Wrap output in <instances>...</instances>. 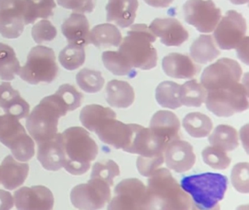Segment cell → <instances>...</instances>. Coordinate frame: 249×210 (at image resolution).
<instances>
[{"label":"cell","instance_id":"26","mask_svg":"<svg viewBox=\"0 0 249 210\" xmlns=\"http://www.w3.org/2000/svg\"><path fill=\"white\" fill-rule=\"evenodd\" d=\"M62 31L69 44L84 47L90 44L89 23L84 14L72 13L62 25Z\"/></svg>","mask_w":249,"mask_h":210},{"label":"cell","instance_id":"43","mask_svg":"<svg viewBox=\"0 0 249 210\" xmlns=\"http://www.w3.org/2000/svg\"><path fill=\"white\" fill-rule=\"evenodd\" d=\"M56 27L48 20H40L32 29V36L37 44L51 42L56 37Z\"/></svg>","mask_w":249,"mask_h":210},{"label":"cell","instance_id":"10","mask_svg":"<svg viewBox=\"0 0 249 210\" xmlns=\"http://www.w3.org/2000/svg\"><path fill=\"white\" fill-rule=\"evenodd\" d=\"M110 198V185L97 178H91L87 183L76 185L71 192V202L79 210H100Z\"/></svg>","mask_w":249,"mask_h":210},{"label":"cell","instance_id":"23","mask_svg":"<svg viewBox=\"0 0 249 210\" xmlns=\"http://www.w3.org/2000/svg\"><path fill=\"white\" fill-rule=\"evenodd\" d=\"M138 0H108L106 5L107 20L122 28L132 26L136 18Z\"/></svg>","mask_w":249,"mask_h":210},{"label":"cell","instance_id":"39","mask_svg":"<svg viewBox=\"0 0 249 210\" xmlns=\"http://www.w3.org/2000/svg\"><path fill=\"white\" fill-rule=\"evenodd\" d=\"M203 161L214 169L224 170L227 169L231 163V158L226 151L218 147H207L202 152Z\"/></svg>","mask_w":249,"mask_h":210},{"label":"cell","instance_id":"2","mask_svg":"<svg viewBox=\"0 0 249 210\" xmlns=\"http://www.w3.org/2000/svg\"><path fill=\"white\" fill-rule=\"evenodd\" d=\"M62 136L65 153L63 167L71 175H84L98 155L97 143L81 127L68 128Z\"/></svg>","mask_w":249,"mask_h":210},{"label":"cell","instance_id":"29","mask_svg":"<svg viewBox=\"0 0 249 210\" xmlns=\"http://www.w3.org/2000/svg\"><path fill=\"white\" fill-rule=\"evenodd\" d=\"M189 51L194 61L202 64L211 62L221 54L211 35H200L194 41Z\"/></svg>","mask_w":249,"mask_h":210},{"label":"cell","instance_id":"9","mask_svg":"<svg viewBox=\"0 0 249 210\" xmlns=\"http://www.w3.org/2000/svg\"><path fill=\"white\" fill-rule=\"evenodd\" d=\"M243 71L237 61L222 58L204 70L201 84L208 91L229 88L240 83Z\"/></svg>","mask_w":249,"mask_h":210},{"label":"cell","instance_id":"41","mask_svg":"<svg viewBox=\"0 0 249 210\" xmlns=\"http://www.w3.org/2000/svg\"><path fill=\"white\" fill-rule=\"evenodd\" d=\"M55 93L62 99L69 112L80 107L84 99L82 93L70 84L62 85Z\"/></svg>","mask_w":249,"mask_h":210},{"label":"cell","instance_id":"44","mask_svg":"<svg viewBox=\"0 0 249 210\" xmlns=\"http://www.w3.org/2000/svg\"><path fill=\"white\" fill-rule=\"evenodd\" d=\"M164 161V153L148 157L140 156L137 159V168L141 175L149 177Z\"/></svg>","mask_w":249,"mask_h":210},{"label":"cell","instance_id":"50","mask_svg":"<svg viewBox=\"0 0 249 210\" xmlns=\"http://www.w3.org/2000/svg\"><path fill=\"white\" fill-rule=\"evenodd\" d=\"M234 4H244L249 2V0H229Z\"/></svg>","mask_w":249,"mask_h":210},{"label":"cell","instance_id":"24","mask_svg":"<svg viewBox=\"0 0 249 210\" xmlns=\"http://www.w3.org/2000/svg\"><path fill=\"white\" fill-rule=\"evenodd\" d=\"M162 69L169 77L190 79L199 72V67L188 55L172 52L163 58Z\"/></svg>","mask_w":249,"mask_h":210},{"label":"cell","instance_id":"18","mask_svg":"<svg viewBox=\"0 0 249 210\" xmlns=\"http://www.w3.org/2000/svg\"><path fill=\"white\" fill-rule=\"evenodd\" d=\"M167 145L151 128L135 124L132 141L126 152L148 157L164 153Z\"/></svg>","mask_w":249,"mask_h":210},{"label":"cell","instance_id":"35","mask_svg":"<svg viewBox=\"0 0 249 210\" xmlns=\"http://www.w3.org/2000/svg\"><path fill=\"white\" fill-rule=\"evenodd\" d=\"M103 64L114 75L135 77L138 72L119 51H105L102 55Z\"/></svg>","mask_w":249,"mask_h":210},{"label":"cell","instance_id":"33","mask_svg":"<svg viewBox=\"0 0 249 210\" xmlns=\"http://www.w3.org/2000/svg\"><path fill=\"white\" fill-rule=\"evenodd\" d=\"M209 142L224 151H232L239 145L238 135L235 128L228 125H219L210 136Z\"/></svg>","mask_w":249,"mask_h":210},{"label":"cell","instance_id":"47","mask_svg":"<svg viewBox=\"0 0 249 210\" xmlns=\"http://www.w3.org/2000/svg\"><path fill=\"white\" fill-rule=\"evenodd\" d=\"M14 205V198L11 192L0 190V210H8Z\"/></svg>","mask_w":249,"mask_h":210},{"label":"cell","instance_id":"3","mask_svg":"<svg viewBox=\"0 0 249 210\" xmlns=\"http://www.w3.org/2000/svg\"><path fill=\"white\" fill-rule=\"evenodd\" d=\"M228 179L221 174L206 173L184 176L180 187L192 197L193 209L209 210L219 208L218 202L224 198Z\"/></svg>","mask_w":249,"mask_h":210},{"label":"cell","instance_id":"20","mask_svg":"<svg viewBox=\"0 0 249 210\" xmlns=\"http://www.w3.org/2000/svg\"><path fill=\"white\" fill-rule=\"evenodd\" d=\"M37 160L46 170L58 171L63 167L65 160L62 134L37 144Z\"/></svg>","mask_w":249,"mask_h":210},{"label":"cell","instance_id":"11","mask_svg":"<svg viewBox=\"0 0 249 210\" xmlns=\"http://www.w3.org/2000/svg\"><path fill=\"white\" fill-rule=\"evenodd\" d=\"M116 196L110 201L107 210H148L146 187L137 178L121 181L114 190Z\"/></svg>","mask_w":249,"mask_h":210},{"label":"cell","instance_id":"19","mask_svg":"<svg viewBox=\"0 0 249 210\" xmlns=\"http://www.w3.org/2000/svg\"><path fill=\"white\" fill-rule=\"evenodd\" d=\"M149 29L166 46H180L189 39V32L174 18H156Z\"/></svg>","mask_w":249,"mask_h":210},{"label":"cell","instance_id":"48","mask_svg":"<svg viewBox=\"0 0 249 210\" xmlns=\"http://www.w3.org/2000/svg\"><path fill=\"white\" fill-rule=\"evenodd\" d=\"M249 37L245 36L241 43L235 48L237 50V55L243 62L249 65V58H248V47H249Z\"/></svg>","mask_w":249,"mask_h":210},{"label":"cell","instance_id":"17","mask_svg":"<svg viewBox=\"0 0 249 210\" xmlns=\"http://www.w3.org/2000/svg\"><path fill=\"white\" fill-rule=\"evenodd\" d=\"M164 157L167 167L177 173L190 170L196 161L192 144L180 139L167 144L164 149Z\"/></svg>","mask_w":249,"mask_h":210},{"label":"cell","instance_id":"14","mask_svg":"<svg viewBox=\"0 0 249 210\" xmlns=\"http://www.w3.org/2000/svg\"><path fill=\"white\" fill-rule=\"evenodd\" d=\"M26 0H0V35L17 39L25 26Z\"/></svg>","mask_w":249,"mask_h":210},{"label":"cell","instance_id":"32","mask_svg":"<svg viewBox=\"0 0 249 210\" xmlns=\"http://www.w3.org/2000/svg\"><path fill=\"white\" fill-rule=\"evenodd\" d=\"M116 118V114L113 109L99 105H90L84 106L80 114V120L84 127L94 132L98 124L106 118Z\"/></svg>","mask_w":249,"mask_h":210},{"label":"cell","instance_id":"21","mask_svg":"<svg viewBox=\"0 0 249 210\" xmlns=\"http://www.w3.org/2000/svg\"><path fill=\"white\" fill-rule=\"evenodd\" d=\"M150 128L167 144L180 139V121L176 114L170 111L160 110L154 114Z\"/></svg>","mask_w":249,"mask_h":210},{"label":"cell","instance_id":"15","mask_svg":"<svg viewBox=\"0 0 249 210\" xmlns=\"http://www.w3.org/2000/svg\"><path fill=\"white\" fill-rule=\"evenodd\" d=\"M135 123L125 124L116 118H106L100 122L94 132L103 142L126 152L133 137Z\"/></svg>","mask_w":249,"mask_h":210},{"label":"cell","instance_id":"37","mask_svg":"<svg viewBox=\"0 0 249 210\" xmlns=\"http://www.w3.org/2000/svg\"><path fill=\"white\" fill-rule=\"evenodd\" d=\"M86 52L84 46L69 44L59 55V61L66 70H77L85 62Z\"/></svg>","mask_w":249,"mask_h":210},{"label":"cell","instance_id":"46","mask_svg":"<svg viewBox=\"0 0 249 210\" xmlns=\"http://www.w3.org/2000/svg\"><path fill=\"white\" fill-rule=\"evenodd\" d=\"M39 18H48L53 16V9L56 7L54 0H32Z\"/></svg>","mask_w":249,"mask_h":210},{"label":"cell","instance_id":"36","mask_svg":"<svg viewBox=\"0 0 249 210\" xmlns=\"http://www.w3.org/2000/svg\"><path fill=\"white\" fill-rule=\"evenodd\" d=\"M207 90L196 80H189L180 86V100L182 105L199 107L206 99Z\"/></svg>","mask_w":249,"mask_h":210},{"label":"cell","instance_id":"40","mask_svg":"<svg viewBox=\"0 0 249 210\" xmlns=\"http://www.w3.org/2000/svg\"><path fill=\"white\" fill-rule=\"evenodd\" d=\"M120 175V169L116 162L108 160L104 163L97 162L93 166L91 178H97L108 184L113 185V179Z\"/></svg>","mask_w":249,"mask_h":210},{"label":"cell","instance_id":"7","mask_svg":"<svg viewBox=\"0 0 249 210\" xmlns=\"http://www.w3.org/2000/svg\"><path fill=\"white\" fill-rule=\"evenodd\" d=\"M205 102L207 109L218 117L244 112L249 109L248 86L238 83L229 88L208 91Z\"/></svg>","mask_w":249,"mask_h":210},{"label":"cell","instance_id":"30","mask_svg":"<svg viewBox=\"0 0 249 210\" xmlns=\"http://www.w3.org/2000/svg\"><path fill=\"white\" fill-rule=\"evenodd\" d=\"M183 126L186 132L195 138L208 137L213 128L211 118L200 112H191L183 118Z\"/></svg>","mask_w":249,"mask_h":210},{"label":"cell","instance_id":"49","mask_svg":"<svg viewBox=\"0 0 249 210\" xmlns=\"http://www.w3.org/2000/svg\"><path fill=\"white\" fill-rule=\"evenodd\" d=\"M146 4L157 8H165L170 6L174 0H143Z\"/></svg>","mask_w":249,"mask_h":210},{"label":"cell","instance_id":"12","mask_svg":"<svg viewBox=\"0 0 249 210\" xmlns=\"http://www.w3.org/2000/svg\"><path fill=\"white\" fill-rule=\"evenodd\" d=\"M184 19L201 33H210L221 18V10L212 0H187L183 6Z\"/></svg>","mask_w":249,"mask_h":210},{"label":"cell","instance_id":"25","mask_svg":"<svg viewBox=\"0 0 249 210\" xmlns=\"http://www.w3.org/2000/svg\"><path fill=\"white\" fill-rule=\"evenodd\" d=\"M0 107L5 114L16 117L18 120L28 116L30 112V105L8 82L0 85Z\"/></svg>","mask_w":249,"mask_h":210},{"label":"cell","instance_id":"4","mask_svg":"<svg viewBox=\"0 0 249 210\" xmlns=\"http://www.w3.org/2000/svg\"><path fill=\"white\" fill-rule=\"evenodd\" d=\"M121 42L119 52L133 68L151 70L157 67L158 56L152 43L157 37L145 24H135Z\"/></svg>","mask_w":249,"mask_h":210},{"label":"cell","instance_id":"6","mask_svg":"<svg viewBox=\"0 0 249 210\" xmlns=\"http://www.w3.org/2000/svg\"><path fill=\"white\" fill-rule=\"evenodd\" d=\"M59 67L54 51L48 47L38 45L32 48L25 65L21 67L19 75L24 81L32 85L51 83L56 78Z\"/></svg>","mask_w":249,"mask_h":210},{"label":"cell","instance_id":"45","mask_svg":"<svg viewBox=\"0 0 249 210\" xmlns=\"http://www.w3.org/2000/svg\"><path fill=\"white\" fill-rule=\"evenodd\" d=\"M58 4L64 8L73 10L77 13H92L94 0H56Z\"/></svg>","mask_w":249,"mask_h":210},{"label":"cell","instance_id":"42","mask_svg":"<svg viewBox=\"0 0 249 210\" xmlns=\"http://www.w3.org/2000/svg\"><path fill=\"white\" fill-rule=\"evenodd\" d=\"M249 163H239L234 165L231 172V183L241 193H249Z\"/></svg>","mask_w":249,"mask_h":210},{"label":"cell","instance_id":"1","mask_svg":"<svg viewBox=\"0 0 249 210\" xmlns=\"http://www.w3.org/2000/svg\"><path fill=\"white\" fill-rule=\"evenodd\" d=\"M148 210H187L193 209L192 198L165 168L149 176L146 188Z\"/></svg>","mask_w":249,"mask_h":210},{"label":"cell","instance_id":"16","mask_svg":"<svg viewBox=\"0 0 249 210\" xmlns=\"http://www.w3.org/2000/svg\"><path fill=\"white\" fill-rule=\"evenodd\" d=\"M14 200L16 207L20 210H51L54 204L52 191L43 185L20 188L14 193Z\"/></svg>","mask_w":249,"mask_h":210},{"label":"cell","instance_id":"22","mask_svg":"<svg viewBox=\"0 0 249 210\" xmlns=\"http://www.w3.org/2000/svg\"><path fill=\"white\" fill-rule=\"evenodd\" d=\"M29 171L28 163H20L11 155H8L2 160L0 167V181L6 189H16L25 182Z\"/></svg>","mask_w":249,"mask_h":210},{"label":"cell","instance_id":"28","mask_svg":"<svg viewBox=\"0 0 249 210\" xmlns=\"http://www.w3.org/2000/svg\"><path fill=\"white\" fill-rule=\"evenodd\" d=\"M89 40L98 48L119 47L122 41V33L115 25L103 23L91 29Z\"/></svg>","mask_w":249,"mask_h":210},{"label":"cell","instance_id":"34","mask_svg":"<svg viewBox=\"0 0 249 210\" xmlns=\"http://www.w3.org/2000/svg\"><path fill=\"white\" fill-rule=\"evenodd\" d=\"M180 85L173 81L160 83L156 89V99L163 107L176 109L182 106L180 100Z\"/></svg>","mask_w":249,"mask_h":210},{"label":"cell","instance_id":"38","mask_svg":"<svg viewBox=\"0 0 249 210\" xmlns=\"http://www.w3.org/2000/svg\"><path fill=\"white\" fill-rule=\"evenodd\" d=\"M76 81L78 86L89 93H97L105 84V79L100 71L87 68L83 69L77 74Z\"/></svg>","mask_w":249,"mask_h":210},{"label":"cell","instance_id":"13","mask_svg":"<svg viewBox=\"0 0 249 210\" xmlns=\"http://www.w3.org/2000/svg\"><path fill=\"white\" fill-rule=\"evenodd\" d=\"M217 25L213 36L221 49H235L246 36V19L235 10L227 11Z\"/></svg>","mask_w":249,"mask_h":210},{"label":"cell","instance_id":"8","mask_svg":"<svg viewBox=\"0 0 249 210\" xmlns=\"http://www.w3.org/2000/svg\"><path fill=\"white\" fill-rule=\"evenodd\" d=\"M0 142L8 147L19 161H28L35 156L33 139L18 118L8 114L0 115Z\"/></svg>","mask_w":249,"mask_h":210},{"label":"cell","instance_id":"27","mask_svg":"<svg viewBox=\"0 0 249 210\" xmlns=\"http://www.w3.org/2000/svg\"><path fill=\"white\" fill-rule=\"evenodd\" d=\"M135 96L133 88L127 82L110 80L106 86V100L114 107H129L135 101Z\"/></svg>","mask_w":249,"mask_h":210},{"label":"cell","instance_id":"5","mask_svg":"<svg viewBox=\"0 0 249 210\" xmlns=\"http://www.w3.org/2000/svg\"><path fill=\"white\" fill-rule=\"evenodd\" d=\"M68 112L66 105L56 93L46 96L27 116L26 127L38 144L57 134L59 119Z\"/></svg>","mask_w":249,"mask_h":210},{"label":"cell","instance_id":"31","mask_svg":"<svg viewBox=\"0 0 249 210\" xmlns=\"http://www.w3.org/2000/svg\"><path fill=\"white\" fill-rule=\"evenodd\" d=\"M21 66L14 50L6 44L0 42V79L11 81L19 74Z\"/></svg>","mask_w":249,"mask_h":210}]
</instances>
